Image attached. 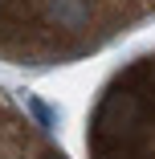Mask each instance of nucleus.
<instances>
[{
    "label": "nucleus",
    "mask_w": 155,
    "mask_h": 159,
    "mask_svg": "<svg viewBox=\"0 0 155 159\" xmlns=\"http://www.w3.org/2000/svg\"><path fill=\"white\" fill-rule=\"evenodd\" d=\"M155 20V0H0V61L70 66Z\"/></svg>",
    "instance_id": "f257e3e1"
},
{
    "label": "nucleus",
    "mask_w": 155,
    "mask_h": 159,
    "mask_svg": "<svg viewBox=\"0 0 155 159\" xmlns=\"http://www.w3.org/2000/svg\"><path fill=\"white\" fill-rule=\"evenodd\" d=\"M86 155L90 159H155V49L102 82L86 114Z\"/></svg>",
    "instance_id": "f03ea898"
},
{
    "label": "nucleus",
    "mask_w": 155,
    "mask_h": 159,
    "mask_svg": "<svg viewBox=\"0 0 155 159\" xmlns=\"http://www.w3.org/2000/svg\"><path fill=\"white\" fill-rule=\"evenodd\" d=\"M0 159H70L12 94L0 90Z\"/></svg>",
    "instance_id": "7ed1b4c3"
}]
</instances>
